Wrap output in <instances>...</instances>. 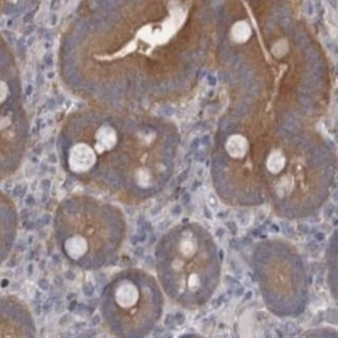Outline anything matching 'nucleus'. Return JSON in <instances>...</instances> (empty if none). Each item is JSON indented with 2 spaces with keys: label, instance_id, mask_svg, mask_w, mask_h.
Returning a JSON list of instances; mask_svg holds the SVG:
<instances>
[{
  "label": "nucleus",
  "instance_id": "f03ea898",
  "mask_svg": "<svg viewBox=\"0 0 338 338\" xmlns=\"http://www.w3.org/2000/svg\"><path fill=\"white\" fill-rule=\"evenodd\" d=\"M26 204L28 206H31L33 204V197H28V199L26 200Z\"/></svg>",
  "mask_w": 338,
  "mask_h": 338
},
{
  "label": "nucleus",
  "instance_id": "39448f33",
  "mask_svg": "<svg viewBox=\"0 0 338 338\" xmlns=\"http://www.w3.org/2000/svg\"><path fill=\"white\" fill-rule=\"evenodd\" d=\"M28 271H29V273H30V274H31V272H33V265H31V264H30V265H29Z\"/></svg>",
  "mask_w": 338,
  "mask_h": 338
},
{
  "label": "nucleus",
  "instance_id": "f257e3e1",
  "mask_svg": "<svg viewBox=\"0 0 338 338\" xmlns=\"http://www.w3.org/2000/svg\"><path fill=\"white\" fill-rule=\"evenodd\" d=\"M39 286L42 289H44V290H46V289L48 288V282L46 281L45 279H41L40 281H39Z\"/></svg>",
  "mask_w": 338,
  "mask_h": 338
},
{
  "label": "nucleus",
  "instance_id": "20e7f679",
  "mask_svg": "<svg viewBox=\"0 0 338 338\" xmlns=\"http://www.w3.org/2000/svg\"><path fill=\"white\" fill-rule=\"evenodd\" d=\"M2 283H3V284H1V286H3V287H4V286H6V285H8V280H4V281L2 282Z\"/></svg>",
  "mask_w": 338,
  "mask_h": 338
},
{
  "label": "nucleus",
  "instance_id": "7ed1b4c3",
  "mask_svg": "<svg viewBox=\"0 0 338 338\" xmlns=\"http://www.w3.org/2000/svg\"><path fill=\"white\" fill-rule=\"evenodd\" d=\"M17 249H18V251H24V250H25V246L22 245V243H20V245H18Z\"/></svg>",
  "mask_w": 338,
  "mask_h": 338
}]
</instances>
